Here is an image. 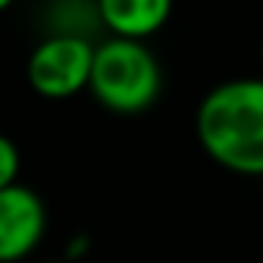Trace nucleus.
<instances>
[{
	"label": "nucleus",
	"instance_id": "obj_2",
	"mask_svg": "<svg viewBox=\"0 0 263 263\" xmlns=\"http://www.w3.org/2000/svg\"><path fill=\"white\" fill-rule=\"evenodd\" d=\"M162 89V67L147 43L110 37L95 46L89 92L110 114H144Z\"/></svg>",
	"mask_w": 263,
	"mask_h": 263
},
{
	"label": "nucleus",
	"instance_id": "obj_3",
	"mask_svg": "<svg viewBox=\"0 0 263 263\" xmlns=\"http://www.w3.org/2000/svg\"><path fill=\"white\" fill-rule=\"evenodd\" d=\"M95 43L77 34H49L28 55V83L43 98H70L89 89Z\"/></svg>",
	"mask_w": 263,
	"mask_h": 263
},
{
	"label": "nucleus",
	"instance_id": "obj_6",
	"mask_svg": "<svg viewBox=\"0 0 263 263\" xmlns=\"http://www.w3.org/2000/svg\"><path fill=\"white\" fill-rule=\"evenodd\" d=\"M18 172H22V156L12 138L0 135V190L18 184Z\"/></svg>",
	"mask_w": 263,
	"mask_h": 263
},
{
	"label": "nucleus",
	"instance_id": "obj_7",
	"mask_svg": "<svg viewBox=\"0 0 263 263\" xmlns=\"http://www.w3.org/2000/svg\"><path fill=\"white\" fill-rule=\"evenodd\" d=\"M12 3H15V0H0V12H3V9H9Z\"/></svg>",
	"mask_w": 263,
	"mask_h": 263
},
{
	"label": "nucleus",
	"instance_id": "obj_5",
	"mask_svg": "<svg viewBox=\"0 0 263 263\" xmlns=\"http://www.w3.org/2000/svg\"><path fill=\"white\" fill-rule=\"evenodd\" d=\"M175 0H95L98 22L123 40H147L172 18Z\"/></svg>",
	"mask_w": 263,
	"mask_h": 263
},
{
	"label": "nucleus",
	"instance_id": "obj_8",
	"mask_svg": "<svg viewBox=\"0 0 263 263\" xmlns=\"http://www.w3.org/2000/svg\"><path fill=\"white\" fill-rule=\"evenodd\" d=\"M260 62H263V43H260Z\"/></svg>",
	"mask_w": 263,
	"mask_h": 263
},
{
	"label": "nucleus",
	"instance_id": "obj_4",
	"mask_svg": "<svg viewBox=\"0 0 263 263\" xmlns=\"http://www.w3.org/2000/svg\"><path fill=\"white\" fill-rule=\"evenodd\" d=\"M46 233V205L31 187L0 190V263L25 260Z\"/></svg>",
	"mask_w": 263,
	"mask_h": 263
},
{
	"label": "nucleus",
	"instance_id": "obj_1",
	"mask_svg": "<svg viewBox=\"0 0 263 263\" xmlns=\"http://www.w3.org/2000/svg\"><path fill=\"white\" fill-rule=\"evenodd\" d=\"M202 150L236 175H263V77L217 83L196 110Z\"/></svg>",
	"mask_w": 263,
	"mask_h": 263
}]
</instances>
